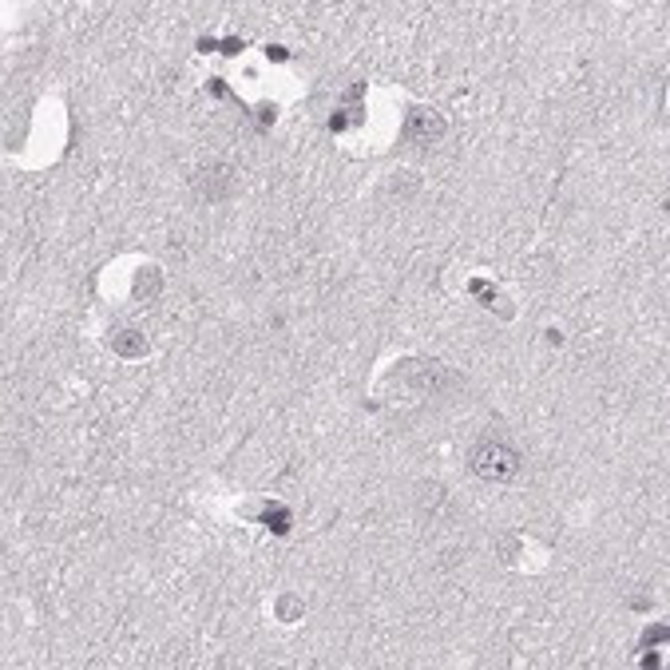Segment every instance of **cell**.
Instances as JSON below:
<instances>
[{
	"label": "cell",
	"instance_id": "1",
	"mask_svg": "<svg viewBox=\"0 0 670 670\" xmlns=\"http://www.w3.org/2000/svg\"><path fill=\"white\" fill-rule=\"evenodd\" d=\"M516 464H520V456L508 452V448L480 445L472 452V468H476L480 476H488V480H508V476L516 472Z\"/></svg>",
	"mask_w": 670,
	"mask_h": 670
}]
</instances>
